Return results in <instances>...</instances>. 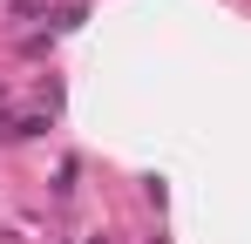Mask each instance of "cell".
Listing matches in <instances>:
<instances>
[{"mask_svg":"<svg viewBox=\"0 0 251 244\" xmlns=\"http://www.w3.org/2000/svg\"><path fill=\"white\" fill-rule=\"evenodd\" d=\"M41 7H48V0H14V21H34Z\"/></svg>","mask_w":251,"mask_h":244,"instance_id":"cell-1","label":"cell"}]
</instances>
